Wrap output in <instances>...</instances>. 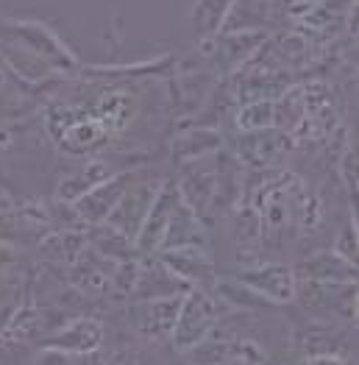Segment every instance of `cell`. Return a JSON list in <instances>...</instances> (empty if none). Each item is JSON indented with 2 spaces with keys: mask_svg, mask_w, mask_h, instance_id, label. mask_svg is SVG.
I'll return each mask as SVG.
<instances>
[{
  "mask_svg": "<svg viewBox=\"0 0 359 365\" xmlns=\"http://www.w3.org/2000/svg\"><path fill=\"white\" fill-rule=\"evenodd\" d=\"M223 302L212 293L209 287H189L184 296H181V309L179 318H176V327H173V335H170V346L187 354L192 346H198L204 337H209V332L223 321Z\"/></svg>",
  "mask_w": 359,
  "mask_h": 365,
  "instance_id": "1",
  "label": "cell"
},
{
  "mask_svg": "<svg viewBox=\"0 0 359 365\" xmlns=\"http://www.w3.org/2000/svg\"><path fill=\"white\" fill-rule=\"evenodd\" d=\"M184 360L189 365H268V349L259 346V340L226 329V327H214L209 337H204L198 346H192Z\"/></svg>",
  "mask_w": 359,
  "mask_h": 365,
  "instance_id": "2",
  "label": "cell"
},
{
  "mask_svg": "<svg viewBox=\"0 0 359 365\" xmlns=\"http://www.w3.org/2000/svg\"><path fill=\"white\" fill-rule=\"evenodd\" d=\"M0 39H9V42L31 51L36 59L45 61L53 73H73L78 67L76 53L45 23H36V20H3L0 17Z\"/></svg>",
  "mask_w": 359,
  "mask_h": 365,
  "instance_id": "3",
  "label": "cell"
},
{
  "mask_svg": "<svg viewBox=\"0 0 359 365\" xmlns=\"http://www.w3.org/2000/svg\"><path fill=\"white\" fill-rule=\"evenodd\" d=\"M165 179H140L137 173L131 176V184L125 187L123 198L118 201V207L112 210V215L106 217V226H112L115 232H120L125 240H137L145 217H148L150 207L159 195Z\"/></svg>",
  "mask_w": 359,
  "mask_h": 365,
  "instance_id": "4",
  "label": "cell"
},
{
  "mask_svg": "<svg viewBox=\"0 0 359 365\" xmlns=\"http://www.w3.org/2000/svg\"><path fill=\"white\" fill-rule=\"evenodd\" d=\"M234 279L268 304H290L298 293V276L284 262H256L237 271Z\"/></svg>",
  "mask_w": 359,
  "mask_h": 365,
  "instance_id": "5",
  "label": "cell"
},
{
  "mask_svg": "<svg viewBox=\"0 0 359 365\" xmlns=\"http://www.w3.org/2000/svg\"><path fill=\"white\" fill-rule=\"evenodd\" d=\"M184 296V293H181ZM181 296H159L128 304V327L148 343H165L173 335L181 309Z\"/></svg>",
  "mask_w": 359,
  "mask_h": 365,
  "instance_id": "6",
  "label": "cell"
},
{
  "mask_svg": "<svg viewBox=\"0 0 359 365\" xmlns=\"http://www.w3.org/2000/svg\"><path fill=\"white\" fill-rule=\"evenodd\" d=\"M176 190H179L181 201L204 220L212 217V207H214V192H217V162L214 153L204 156L198 162L184 165L176 179Z\"/></svg>",
  "mask_w": 359,
  "mask_h": 365,
  "instance_id": "7",
  "label": "cell"
},
{
  "mask_svg": "<svg viewBox=\"0 0 359 365\" xmlns=\"http://www.w3.org/2000/svg\"><path fill=\"white\" fill-rule=\"evenodd\" d=\"M106 340V327L98 315H81L70 324L59 327L53 335H48L45 349L61 351L67 357H87V354H98L103 349Z\"/></svg>",
  "mask_w": 359,
  "mask_h": 365,
  "instance_id": "8",
  "label": "cell"
},
{
  "mask_svg": "<svg viewBox=\"0 0 359 365\" xmlns=\"http://www.w3.org/2000/svg\"><path fill=\"white\" fill-rule=\"evenodd\" d=\"M296 299L306 309H321V312L343 318V321H357V282H351V284L298 282Z\"/></svg>",
  "mask_w": 359,
  "mask_h": 365,
  "instance_id": "9",
  "label": "cell"
},
{
  "mask_svg": "<svg viewBox=\"0 0 359 365\" xmlns=\"http://www.w3.org/2000/svg\"><path fill=\"white\" fill-rule=\"evenodd\" d=\"M293 148L290 134L279 128H265V131H242L234 156L242 168H256V170H270L284 153Z\"/></svg>",
  "mask_w": 359,
  "mask_h": 365,
  "instance_id": "10",
  "label": "cell"
},
{
  "mask_svg": "<svg viewBox=\"0 0 359 365\" xmlns=\"http://www.w3.org/2000/svg\"><path fill=\"white\" fill-rule=\"evenodd\" d=\"M179 201H181V195H179V190H176V182L162 184V190H159V195H156V201H153V207H150L148 217H145V223H142V229H140V235H137V240H134V251H137V254L153 257V254L159 251L162 237H165V232H167V223H170V217L176 212V204H179Z\"/></svg>",
  "mask_w": 359,
  "mask_h": 365,
  "instance_id": "11",
  "label": "cell"
},
{
  "mask_svg": "<svg viewBox=\"0 0 359 365\" xmlns=\"http://www.w3.org/2000/svg\"><path fill=\"white\" fill-rule=\"evenodd\" d=\"M115 259L103 257L95 248H84L73 262H70V282L78 287V293L98 299L112 290V274H115Z\"/></svg>",
  "mask_w": 359,
  "mask_h": 365,
  "instance_id": "12",
  "label": "cell"
},
{
  "mask_svg": "<svg viewBox=\"0 0 359 365\" xmlns=\"http://www.w3.org/2000/svg\"><path fill=\"white\" fill-rule=\"evenodd\" d=\"M131 170H120L115 173L109 182L98 184L95 190H90L87 195H81L76 204H73V212L78 215L81 223H90V226H100L106 223V217L112 215V210L118 207V201L123 198L125 187L131 184Z\"/></svg>",
  "mask_w": 359,
  "mask_h": 365,
  "instance_id": "13",
  "label": "cell"
},
{
  "mask_svg": "<svg viewBox=\"0 0 359 365\" xmlns=\"http://www.w3.org/2000/svg\"><path fill=\"white\" fill-rule=\"evenodd\" d=\"M173 276H179L189 287H209L214 276V259L209 248H179V251H162L153 254Z\"/></svg>",
  "mask_w": 359,
  "mask_h": 365,
  "instance_id": "14",
  "label": "cell"
},
{
  "mask_svg": "<svg viewBox=\"0 0 359 365\" xmlns=\"http://www.w3.org/2000/svg\"><path fill=\"white\" fill-rule=\"evenodd\" d=\"M179 248H209V229H207V220L198 217L184 201L176 204V212L167 223V232L162 237V245L156 254L162 251H179Z\"/></svg>",
  "mask_w": 359,
  "mask_h": 365,
  "instance_id": "15",
  "label": "cell"
},
{
  "mask_svg": "<svg viewBox=\"0 0 359 365\" xmlns=\"http://www.w3.org/2000/svg\"><path fill=\"white\" fill-rule=\"evenodd\" d=\"M293 271L298 276V282H329V284H351V282H357V265L343 259L331 248L312 251L309 257L301 259L298 268H293Z\"/></svg>",
  "mask_w": 359,
  "mask_h": 365,
  "instance_id": "16",
  "label": "cell"
},
{
  "mask_svg": "<svg viewBox=\"0 0 359 365\" xmlns=\"http://www.w3.org/2000/svg\"><path fill=\"white\" fill-rule=\"evenodd\" d=\"M115 173H120V170H115L112 162H106V159H87V162H81L70 176H64L59 182L56 201H59V204H76L81 195H87L98 184L109 182Z\"/></svg>",
  "mask_w": 359,
  "mask_h": 365,
  "instance_id": "17",
  "label": "cell"
},
{
  "mask_svg": "<svg viewBox=\"0 0 359 365\" xmlns=\"http://www.w3.org/2000/svg\"><path fill=\"white\" fill-rule=\"evenodd\" d=\"M189 284H184L179 276H173L156 257H150L148 262H140L137 268V282L131 290V302H142V299H159V296H181L187 293Z\"/></svg>",
  "mask_w": 359,
  "mask_h": 365,
  "instance_id": "18",
  "label": "cell"
},
{
  "mask_svg": "<svg viewBox=\"0 0 359 365\" xmlns=\"http://www.w3.org/2000/svg\"><path fill=\"white\" fill-rule=\"evenodd\" d=\"M296 346L303 351V357H309V354H348L345 332L337 324H331V318L309 321L296 337Z\"/></svg>",
  "mask_w": 359,
  "mask_h": 365,
  "instance_id": "19",
  "label": "cell"
},
{
  "mask_svg": "<svg viewBox=\"0 0 359 365\" xmlns=\"http://www.w3.org/2000/svg\"><path fill=\"white\" fill-rule=\"evenodd\" d=\"M223 148V134L220 128H209V125H195L189 131H184L181 137L173 140V162L184 168L189 162H198L204 156H212Z\"/></svg>",
  "mask_w": 359,
  "mask_h": 365,
  "instance_id": "20",
  "label": "cell"
},
{
  "mask_svg": "<svg viewBox=\"0 0 359 365\" xmlns=\"http://www.w3.org/2000/svg\"><path fill=\"white\" fill-rule=\"evenodd\" d=\"M92 115L98 118V123L103 125V131L112 137V134H120L125 131L131 123H134V115H137V98L131 92H106L98 98Z\"/></svg>",
  "mask_w": 359,
  "mask_h": 365,
  "instance_id": "21",
  "label": "cell"
},
{
  "mask_svg": "<svg viewBox=\"0 0 359 365\" xmlns=\"http://www.w3.org/2000/svg\"><path fill=\"white\" fill-rule=\"evenodd\" d=\"M231 240L237 254H251L256 257V251L265 245V232H262V217L251 204H239L231 210Z\"/></svg>",
  "mask_w": 359,
  "mask_h": 365,
  "instance_id": "22",
  "label": "cell"
},
{
  "mask_svg": "<svg viewBox=\"0 0 359 365\" xmlns=\"http://www.w3.org/2000/svg\"><path fill=\"white\" fill-rule=\"evenodd\" d=\"M231 6H234V0H195V6L189 11V23L195 29L198 42H209L223 31Z\"/></svg>",
  "mask_w": 359,
  "mask_h": 365,
  "instance_id": "23",
  "label": "cell"
},
{
  "mask_svg": "<svg viewBox=\"0 0 359 365\" xmlns=\"http://www.w3.org/2000/svg\"><path fill=\"white\" fill-rule=\"evenodd\" d=\"M239 131H265L276 128V101H248L234 118Z\"/></svg>",
  "mask_w": 359,
  "mask_h": 365,
  "instance_id": "24",
  "label": "cell"
},
{
  "mask_svg": "<svg viewBox=\"0 0 359 365\" xmlns=\"http://www.w3.org/2000/svg\"><path fill=\"white\" fill-rule=\"evenodd\" d=\"M337 173L343 187L354 195L357 192V145H348L345 151L337 156Z\"/></svg>",
  "mask_w": 359,
  "mask_h": 365,
  "instance_id": "25",
  "label": "cell"
},
{
  "mask_svg": "<svg viewBox=\"0 0 359 365\" xmlns=\"http://www.w3.org/2000/svg\"><path fill=\"white\" fill-rule=\"evenodd\" d=\"M331 251L357 265V223H345L340 229V235L334 237V248Z\"/></svg>",
  "mask_w": 359,
  "mask_h": 365,
  "instance_id": "26",
  "label": "cell"
},
{
  "mask_svg": "<svg viewBox=\"0 0 359 365\" xmlns=\"http://www.w3.org/2000/svg\"><path fill=\"white\" fill-rule=\"evenodd\" d=\"M301 365H354L351 354H309Z\"/></svg>",
  "mask_w": 359,
  "mask_h": 365,
  "instance_id": "27",
  "label": "cell"
},
{
  "mask_svg": "<svg viewBox=\"0 0 359 365\" xmlns=\"http://www.w3.org/2000/svg\"><path fill=\"white\" fill-rule=\"evenodd\" d=\"M103 365H140V360H137V354H134V351L123 349V351H115V354H109Z\"/></svg>",
  "mask_w": 359,
  "mask_h": 365,
  "instance_id": "28",
  "label": "cell"
},
{
  "mask_svg": "<svg viewBox=\"0 0 359 365\" xmlns=\"http://www.w3.org/2000/svg\"><path fill=\"white\" fill-rule=\"evenodd\" d=\"M9 143H11V134H9L6 128H0V153L9 148Z\"/></svg>",
  "mask_w": 359,
  "mask_h": 365,
  "instance_id": "29",
  "label": "cell"
},
{
  "mask_svg": "<svg viewBox=\"0 0 359 365\" xmlns=\"http://www.w3.org/2000/svg\"><path fill=\"white\" fill-rule=\"evenodd\" d=\"M3 87H6V70L0 67V92H3Z\"/></svg>",
  "mask_w": 359,
  "mask_h": 365,
  "instance_id": "30",
  "label": "cell"
}]
</instances>
